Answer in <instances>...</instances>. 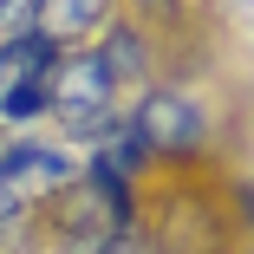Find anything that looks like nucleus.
I'll list each match as a JSON object with an SVG mask.
<instances>
[{"label":"nucleus","mask_w":254,"mask_h":254,"mask_svg":"<svg viewBox=\"0 0 254 254\" xmlns=\"http://www.w3.org/2000/svg\"><path fill=\"white\" fill-rule=\"evenodd\" d=\"M39 111H53V85H46V78H7V85H0V118L26 124Z\"/></svg>","instance_id":"obj_6"},{"label":"nucleus","mask_w":254,"mask_h":254,"mask_svg":"<svg viewBox=\"0 0 254 254\" xmlns=\"http://www.w3.org/2000/svg\"><path fill=\"white\" fill-rule=\"evenodd\" d=\"M72 176H78L72 157H65V150H53V143H20V150H7V157H0V222H7L26 195L65 189Z\"/></svg>","instance_id":"obj_2"},{"label":"nucleus","mask_w":254,"mask_h":254,"mask_svg":"<svg viewBox=\"0 0 254 254\" xmlns=\"http://www.w3.org/2000/svg\"><path fill=\"white\" fill-rule=\"evenodd\" d=\"M85 183H91L98 195L111 202V222H130V195H124V176H118V170L105 163V150H98V157L85 163Z\"/></svg>","instance_id":"obj_7"},{"label":"nucleus","mask_w":254,"mask_h":254,"mask_svg":"<svg viewBox=\"0 0 254 254\" xmlns=\"http://www.w3.org/2000/svg\"><path fill=\"white\" fill-rule=\"evenodd\" d=\"M33 33V0H0V39Z\"/></svg>","instance_id":"obj_9"},{"label":"nucleus","mask_w":254,"mask_h":254,"mask_svg":"<svg viewBox=\"0 0 254 254\" xmlns=\"http://www.w3.org/2000/svg\"><path fill=\"white\" fill-rule=\"evenodd\" d=\"M111 65L98 59V53H85V59H72V65H59L53 72V105L65 111V130L72 137H111L118 130V118H111Z\"/></svg>","instance_id":"obj_1"},{"label":"nucleus","mask_w":254,"mask_h":254,"mask_svg":"<svg viewBox=\"0 0 254 254\" xmlns=\"http://www.w3.org/2000/svg\"><path fill=\"white\" fill-rule=\"evenodd\" d=\"M0 85H7V78H0Z\"/></svg>","instance_id":"obj_11"},{"label":"nucleus","mask_w":254,"mask_h":254,"mask_svg":"<svg viewBox=\"0 0 254 254\" xmlns=\"http://www.w3.org/2000/svg\"><path fill=\"white\" fill-rule=\"evenodd\" d=\"M157 7H176V0H157Z\"/></svg>","instance_id":"obj_10"},{"label":"nucleus","mask_w":254,"mask_h":254,"mask_svg":"<svg viewBox=\"0 0 254 254\" xmlns=\"http://www.w3.org/2000/svg\"><path fill=\"white\" fill-rule=\"evenodd\" d=\"M202 137V111L176 91H150L137 105V124H130V143L137 150H189Z\"/></svg>","instance_id":"obj_3"},{"label":"nucleus","mask_w":254,"mask_h":254,"mask_svg":"<svg viewBox=\"0 0 254 254\" xmlns=\"http://www.w3.org/2000/svg\"><path fill=\"white\" fill-rule=\"evenodd\" d=\"M59 59V46L46 39V33H13V39H0V78H46L53 85V65Z\"/></svg>","instance_id":"obj_5"},{"label":"nucleus","mask_w":254,"mask_h":254,"mask_svg":"<svg viewBox=\"0 0 254 254\" xmlns=\"http://www.w3.org/2000/svg\"><path fill=\"white\" fill-rule=\"evenodd\" d=\"M98 20H105V0H33V33H46L53 46L91 33Z\"/></svg>","instance_id":"obj_4"},{"label":"nucleus","mask_w":254,"mask_h":254,"mask_svg":"<svg viewBox=\"0 0 254 254\" xmlns=\"http://www.w3.org/2000/svg\"><path fill=\"white\" fill-rule=\"evenodd\" d=\"M98 59L111 65V78H137V72H143V46H137V33H111V46H105Z\"/></svg>","instance_id":"obj_8"}]
</instances>
